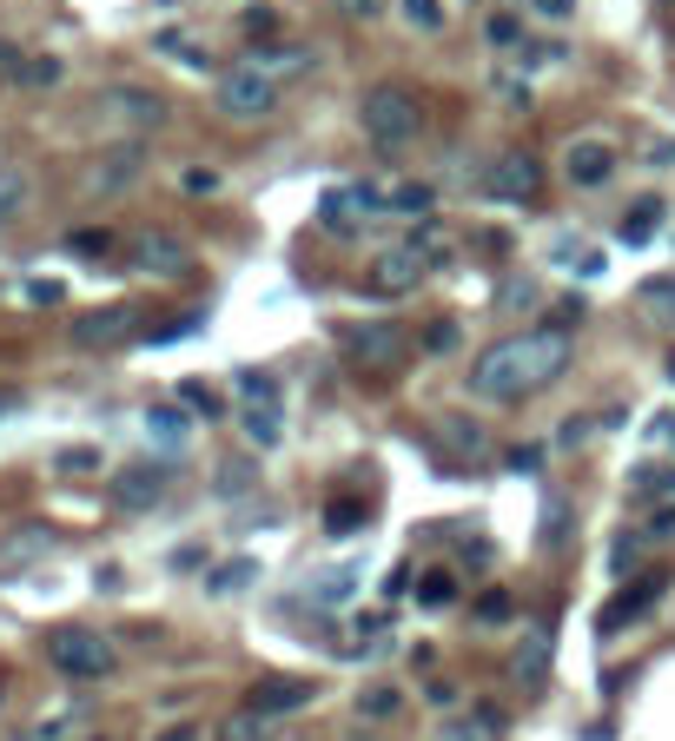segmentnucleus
I'll use <instances>...</instances> for the list:
<instances>
[{
	"instance_id": "obj_17",
	"label": "nucleus",
	"mask_w": 675,
	"mask_h": 741,
	"mask_svg": "<svg viewBox=\"0 0 675 741\" xmlns=\"http://www.w3.org/2000/svg\"><path fill=\"white\" fill-rule=\"evenodd\" d=\"M510 676L524 682V689H537L544 676H550V629L537 623L530 636H524V649H517V663H510Z\"/></svg>"
},
{
	"instance_id": "obj_46",
	"label": "nucleus",
	"mask_w": 675,
	"mask_h": 741,
	"mask_svg": "<svg viewBox=\"0 0 675 741\" xmlns=\"http://www.w3.org/2000/svg\"><path fill=\"white\" fill-rule=\"evenodd\" d=\"M530 13H544V20H570L577 13V0H524Z\"/></svg>"
},
{
	"instance_id": "obj_15",
	"label": "nucleus",
	"mask_w": 675,
	"mask_h": 741,
	"mask_svg": "<svg viewBox=\"0 0 675 741\" xmlns=\"http://www.w3.org/2000/svg\"><path fill=\"white\" fill-rule=\"evenodd\" d=\"M663 590H669V576H643L636 590H623V596H616V603L603 610V636H616L623 623H636V616H643V610H650V603H656Z\"/></svg>"
},
{
	"instance_id": "obj_5",
	"label": "nucleus",
	"mask_w": 675,
	"mask_h": 741,
	"mask_svg": "<svg viewBox=\"0 0 675 741\" xmlns=\"http://www.w3.org/2000/svg\"><path fill=\"white\" fill-rule=\"evenodd\" d=\"M219 113L225 119H272L278 113V80L259 73L252 60L232 66V73H219Z\"/></svg>"
},
{
	"instance_id": "obj_33",
	"label": "nucleus",
	"mask_w": 675,
	"mask_h": 741,
	"mask_svg": "<svg viewBox=\"0 0 675 741\" xmlns=\"http://www.w3.org/2000/svg\"><path fill=\"white\" fill-rule=\"evenodd\" d=\"M451 596H457V583H451V576H444V570H431V576H424V583H418V603H424V610H444V603H451Z\"/></svg>"
},
{
	"instance_id": "obj_13",
	"label": "nucleus",
	"mask_w": 675,
	"mask_h": 741,
	"mask_svg": "<svg viewBox=\"0 0 675 741\" xmlns=\"http://www.w3.org/2000/svg\"><path fill=\"white\" fill-rule=\"evenodd\" d=\"M166 484H172L166 464H126V470L113 477V504H119V510H152V504L166 497Z\"/></svg>"
},
{
	"instance_id": "obj_35",
	"label": "nucleus",
	"mask_w": 675,
	"mask_h": 741,
	"mask_svg": "<svg viewBox=\"0 0 675 741\" xmlns=\"http://www.w3.org/2000/svg\"><path fill=\"white\" fill-rule=\"evenodd\" d=\"M491 93H497L504 106H524V113H530V80H510V73H497V80H491Z\"/></svg>"
},
{
	"instance_id": "obj_36",
	"label": "nucleus",
	"mask_w": 675,
	"mask_h": 741,
	"mask_svg": "<svg viewBox=\"0 0 675 741\" xmlns=\"http://www.w3.org/2000/svg\"><path fill=\"white\" fill-rule=\"evenodd\" d=\"M60 470L66 477H86V470H99V451L93 444H73V451H60Z\"/></svg>"
},
{
	"instance_id": "obj_19",
	"label": "nucleus",
	"mask_w": 675,
	"mask_h": 741,
	"mask_svg": "<svg viewBox=\"0 0 675 741\" xmlns=\"http://www.w3.org/2000/svg\"><path fill=\"white\" fill-rule=\"evenodd\" d=\"M27 199H33V179H27L13 159H0V225H7V219H20V212H27Z\"/></svg>"
},
{
	"instance_id": "obj_34",
	"label": "nucleus",
	"mask_w": 675,
	"mask_h": 741,
	"mask_svg": "<svg viewBox=\"0 0 675 741\" xmlns=\"http://www.w3.org/2000/svg\"><path fill=\"white\" fill-rule=\"evenodd\" d=\"M179 404H186V411H199V417H219V398H212L199 378H186V384H179Z\"/></svg>"
},
{
	"instance_id": "obj_24",
	"label": "nucleus",
	"mask_w": 675,
	"mask_h": 741,
	"mask_svg": "<svg viewBox=\"0 0 675 741\" xmlns=\"http://www.w3.org/2000/svg\"><path fill=\"white\" fill-rule=\"evenodd\" d=\"M384 212H404V219H431V186H391L384 192Z\"/></svg>"
},
{
	"instance_id": "obj_39",
	"label": "nucleus",
	"mask_w": 675,
	"mask_h": 741,
	"mask_svg": "<svg viewBox=\"0 0 675 741\" xmlns=\"http://www.w3.org/2000/svg\"><path fill=\"white\" fill-rule=\"evenodd\" d=\"M179 186L199 199V192H219V172H212V166H186V172H179Z\"/></svg>"
},
{
	"instance_id": "obj_4",
	"label": "nucleus",
	"mask_w": 675,
	"mask_h": 741,
	"mask_svg": "<svg viewBox=\"0 0 675 741\" xmlns=\"http://www.w3.org/2000/svg\"><path fill=\"white\" fill-rule=\"evenodd\" d=\"M477 192L497 199V205H530V199L544 192V166H537V152H517V146L491 152V166L477 172Z\"/></svg>"
},
{
	"instance_id": "obj_32",
	"label": "nucleus",
	"mask_w": 675,
	"mask_h": 741,
	"mask_svg": "<svg viewBox=\"0 0 675 741\" xmlns=\"http://www.w3.org/2000/svg\"><path fill=\"white\" fill-rule=\"evenodd\" d=\"M358 523H365V510H358V504H351V497H338V504H331V510H325V530H331V537H351V530H358Z\"/></svg>"
},
{
	"instance_id": "obj_41",
	"label": "nucleus",
	"mask_w": 675,
	"mask_h": 741,
	"mask_svg": "<svg viewBox=\"0 0 675 741\" xmlns=\"http://www.w3.org/2000/svg\"><path fill=\"white\" fill-rule=\"evenodd\" d=\"M563 517H570V510H563V497H550V504H544V543H550V550L563 543Z\"/></svg>"
},
{
	"instance_id": "obj_22",
	"label": "nucleus",
	"mask_w": 675,
	"mask_h": 741,
	"mask_svg": "<svg viewBox=\"0 0 675 741\" xmlns=\"http://www.w3.org/2000/svg\"><path fill=\"white\" fill-rule=\"evenodd\" d=\"M239 424H245V437H252L259 451H272V444L285 437V424H278V404H245V411H239Z\"/></svg>"
},
{
	"instance_id": "obj_37",
	"label": "nucleus",
	"mask_w": 675,
	"mask_h": 741,
	"mask_svg": "<svg viewBox=\"0 0 675 741\" xmlns=\"http://www.w3.org/2000/svg\"><path fill=\"white\" fill-rule=\"evenodd\" d=\"M477 623H510V596L504 590H484L477 596Z\"/></svg>"
},
{
	"instance_id": "obj_48",
	"label": "nucleus",
	"mask_w": 675,
	"mask_h": 741,
	"mask_svg": "<svg viewBox=\"0 0 675 741\" xmlns=\"http://www.w3.org/2000/svg\"><path fill=\"white\" fill-rule=\"evenodd\" d=\"M345 590H351V570H331V576H325V583H318V596H331V603H338V596H345Z\"/></svg>"
},
{
	"instance_id": "obj_38",
	"label": "nucleus",
	"mask_w": 675,
	"mask_h": 741,
	"mask_svg": "<svg viewBox=\"0 0 675 741\" xmlns=\"http://www.w3.org/2000/svg\"><path fill=\"white\" fill-rule=\"evenodd\" d=\"M20 80H27V86H53V80H60V60H46V53H40V60H27V66H20Z\"/></svg>"
},
{
	"instance_id": "obj_49",
	"label": "nucleus",
	"mask_w": 675,
	"mask_h": 741,
	"mask_svg": "<svg viewBox=\"0 0 675 741\" xmlns=\"http://www.w3.org/2000/svg\"><path fill=\"white\" fill-rule=\"evenodd\" d=\"M106 245H113L106 232H73V252H106Z\"/></svg>"
},
{
	"instance_id": "obj_23",
	"label": "nucleus",
	"mask_w": 675,
	"mask_h": 741,
	"mask_svg": "<svg viewBox=\"0 0 675 741\" xmlns=\"http://www.w3.org/2000/svg\"><path fill=\"white\" fill-rule=\"evenodd\" d=\"M398 20L411 27V33H444V0H398Z\"/></svg>"
},
{
	"instance_id": "obj_18",
	"label": "nucleus",
	"mask_w": 675,
	"mask_h": 741,
	"mask_svg": "<svg viewBox=\"0 0 675 741\" xmlns=\"http://www.w3.org/2000/svg\"><path fill=\"white\" fill-rule=\"evenodd\" d=\"M656 232H663V199H636V205L616 219V239H623V245H650Z\"/></svg>"
},
{
	"instance_id": "obj_16",
	"label": "nucleus",
	"mask_w": 675,
	"mask_h": 741,
	"mask_svg": "<svg viewBox=\"0 0 675 741\" xmlns=\"http://www.w3.org/2000/svg\"><path fill=\"white\" fill-rule=\"evenodd\" d=\"M146 437H152L159 451H186V444H192V417H186L179 404H152V411H146Z\"/></svg>"
},
{
	"instance_id": "obj_29",
	"label": "nucleus",
	"mask_w": 675,
	"mask_h": 741,
	"mask_svg": "<svg viewBox=\"0 0 675 741\" xmlns=\"http://www.w3.org/2000/svg\"><path fill=\"white\" fill-rule=\"evenodd\" d=\"M265 735H272V722H265V716H252V709H239V716L219 729V741H265Z\"/></svg>"
},
{
	"instance_id": "obj_11",
	"label": "nucleus",
	"mask_w": 675,
	"mask_h": 741,
	"mask_svg": "<svg viewBox=\"0 0 675 741\" xmlns=\"http://www.w3.org/2000/svg\"><path fill=\"white\" fill-rule=\"evenodd\" d=\"M312 682H298V676H265L252 696H245V709L252 716H265V722H278V716H298V709H312Z\"/></svg>"
},
{
	"instance_id": "obj_43",
	"label": "nucleus",
	"mask_w": 675,
	"mask_h": 741,
	"mask_svg": "<svg viewBox=\"0 0 675 741\" xmlns=\"http://www.w3.org/2000/svg\"><path fill=\"white\" fill-rule=\"evenodd\" d=\"M504 464H510V470H517V477H530V470H537V464H544V451H537V444H524V451H510V457H504Z\"/></svg>"
},
{
	"instance_id": "obj_6",
	"label": "nucleus",
	"mask_w": 675,
	"mask_h": 741,
	"mask_svg": "<svg viewBox=\"0 0 675 741\" xmlns=\"http://www.w3.org/2000/svg\"><path fill=\"white\" fill-rule=\"evenodd\" d=\"M126 258H133V272H146V278H186V272H192V245H186L179 232H133V239H126Z\"/></svg>"
},
{
	"instance_id": "obj_42",
	"label": "nucleus",
	"mask_w": 675,
	"mask_h": 741,
	"mask_svg": "<svg viewBox=\"0 0 675 741\" xmlns=\"http://www.w3.org/2000/svg\"><path fill=\"white\" fill-rule=\"evenodd\" d=\"M570 325H583V305H577V298H563V305L550 311V331H563V338H570Z\"/></svg>"
},
{
	"instance_id": "obj_10",
	"label": "nucleus",
	"mask_w": 675,
	"mask_h": 741,
	"mask_svg": "<svg viewBox=\"0 0 675 741\" xmlns=\"http://www.w3.org/2000/svg\"><path fill=\"white\" fill-rule=\"evenodd\" d=\"M133 325H139V311H133V305H99V311H80V318H73V345L106 351V345H126V338H133Z\"/></svg>"
},
{
	"instance_id": "obj_8",
	"label": "nucleus",
	"mask_w": 675,
	"mask_h": 741,
	"mask_svg": "<svg viewBox=\"0 0 675 741\" xmlns=\"http://www.w3.org/2000/svg\"><path fill=\"white\" fill-rule=\"evenodd\" d=\"M424 272H431V265H424L411 245H391V252H378V258H371L365 292H371V298H411V292L424 285Z\"/></svg>"
},
{
	"instance_id": "obj_2",
	"label": "nucleus",
	"mask_w": 675,
	"mask_h": 741,
	"mask_svg": "<svg viewBox=\"0 0 675 741\" xmlns=\"http://www.w3.org/2000/svg\"><path fill=\"white\" fill-rule=\"evenodd\" d=\"M358 126H365L384 152H398V146H411V139H418L424 106H418V93H411V86L384 80V86H365V99H358Z\"/></svg>"
},
{
	"instance_id": "obj_45",
	"label": "nucleus",
	"mask_w": 675,
	"mask_h": 741,
	"mask_svg": "<svg viewBox=\"0 0 675 741\" xmlns=\"http://www.w3.org/2000/svg\"><path fill=\"white\" fill-rule=\"evenodd\" d=\"M20 66H27V53L13 40H0V80H20Z\"/></svg>"
},
{
	"instance_id": "obj_25",
	"label": "nucleus",
	"mask_w": 675,
	"mask_h": 741,
	"mask_svg": "<svg viewBox=\"0 0 675 741\" xmlns=\"http://www.w3.org/2000/svg\"><path fill=\"white\" fill-rule=\"evenodd\" d=\"M252 576H259V563H252V557H232V563H219V570L205 576V590H212V596H232V590H245Z\"/></svg>"
},
{
	"instance_id": "obj_52",
	"label": "nucleus",
	"mask_w": 675,
	"mask_h": 741,
	"mask_svg": "<svg viewBox=\"0 0 675 741\" xmlns=\"http://www.w3.org/2000/svg\"><path fill=\"white\" fill-rule=\"evenodd\" d=\"M669 384H675V358H669Z\"/></svg>"
},
{
	"instance_id": "obj_28",
	"label": "nucleus",
	"mask_w": 675,
	"mask_h": 741,
	"mask_svg": "<svg viewBox=\"0 0 675 741\" xmlns=\"http://www.w3.org/2000/svg\"><path fill=\"white\" fill-rule=\"evenodd\" d=\"M497 729H504V716H497V709H477V722L444 729V741H497Z\"/></svg>"
},
{
	"instance_id": "obj_50",
	"label": "nucleus",
	"mask_w": 675,
	"mask_h": 741,
	"mask_svg": "<svg viewBox=\"0 0 675 741\" xmlns=\"http://www.w3.org/2000/svg\"><path fill=\"white\" fill-rule=\"evenodd\" d=\"M152 741H205V735H199L192 722H172V729H159V735H152Z\"/></svg>"
},
{
	"instance_id": "obj_9",
	"label": "nucleus",
	"mask_w": 675,
	"mask_h": 741,
	"mask_svg": "<svg viewBox=\"0 0 675 741\" xmlns=\"http://www.w3.org/2000/svg\"><path fill=\"white\" fill-rule=\"evenodd\" d=\"M563 179L583 186V192H590V186H610V179H616V146H610V139H570V146H563Z\"/></svg>"
},
{
	"instance_id": "obj_20",
	"label": "nucleus",
	"mask_w": 675,
	"mask_h": 741,
	"mask_svg": "<svg viewBox=\"0 0 675 741\" xmlns=\"http://www.w3.org/2000/svg\"><path fill=\"white\" fill-rule=\"evenodd\" d=\"M636 305H643V318H650V325H675V272L650 278V285L636 292Z\"/></svg>"
},
{
	"instance_id": "obj_1",
	"label": "nucleus",
	"mask_w": 675,
	"mask_h": 741,
	"mask_svg": "<svg viewBox=\"0 0 675 741\" xmlns=\"http://www.w3.org/2000/svg\"><path fill=\"white\" fill-rule=\"evenodd\" d=\"M563 371H570V338L550 331V325H537V331H524V338L491 345V351L471 364V398H484V404H517V398L550 391Z\"/></svg>"
},
{
	"instance_id": "obj_26",
	"label": "nucleus",
	"mask_w": 675,
	"mask_h": 741,
	"mask_svg": "<svg viewBox=\"0 0 675 741\" xmlns=\"http://www.w3.org/2000/svg\"><path fill=\"white\" fill-rule=\"evenodd\" d=\"M484 40H491V46H504V53H524V46H530L517 13H491V20H484Z\"/></svg>"
},
{
	"instance_id": "obj_27",
	"label": "nucleus",
	"mask_w": 675,
	"mask_h": 741,
	"mask_svg": "<svg viewBox=\"0 0 675 741\" xmlns=\"http://www.w3.org/2000/svg\"><path fill=\"white\" fill-rule=\"evenodd\" d=\"M398 702H404V696L378 682V689H365V696H358V716H365V722H391V716H398Z\"/></svg>"
},
{
	"instance_id": "obj_21",
	"label": "nucleus",
	"mask_w": 675,
	"mask_h": 741,
	"mask_svg": "<svg viewBox=\"0 0 675 741\" xmlns=\"http://www.w3.org/2000/svg\"><path fill=\"white\" fill-rule=\"evenodd\" d=\"M318 219L331 225V232H351L365 212H358V199H351V186H325V199H318Z\"/></svg>"
},
{
	"instance_id": "obj_47",
	"label": "nucleus",
	"mask_w": 675,
	"mask_h": 741,
	"mask_svg": "<svg viewBox=\"0 0 675 741\" xmlns=\"http://www.w3.org/2000/svg\"><path fill=\"white\" fill-rule=\"evenodd\" d=\"M27 298H33V305H60V285H53V278H33Z\"/></svg>"
},
{
	"instance_id": "obj_51",
	"label": "nucleus",
	"mask_w": 675,
	"mask_h": 741,
	"mask_svg": "<svg viewBox=\"0 0 675 741\" xmlns=\"http://www.w3.org/2000/svg\"><path fill=\"white\" fill-rule=\"evenodd\" d=\"M338 7H345V13H378L384 0H338Z\"/></svg>"
},
{
	"instance_id": "obj_30",
	"label": "nucleus",
	"mask_w": 675,
	"mask_h": 741,
	"mask_svg": "<svg viewBox=\"0 0 675 741\" xmlns=\"http://www.w3.org/2000/svg\"><path fill=\"white\" fill-rule=\"evenodd\" d=\"M636 537H643V543H669V537H675V497H669V504H656V510L643 517V530H636Z\"/></svg>"
},
{
	"instance_id": "obj_12",
	"label": "nucleus",
	"mask_w": 675,
	"mask_h": 741,
	"mask_svg": "<svg viewBox=\"0 0 675 741\" xmlns=\"http://www.w3.org/2000/svg\"><path fill=\"white\" fill-rule=\"evenodd\" d=\"M139 172H146V146H139V139H119V146H106V152L93 159L86 186H93V192H119V186H133Z\"/></svg>"
},
{
	"instance_id": "obj_40",
	"label": "nucleus",
	"mask_w": 675,
	"mask_h": 741,
	"mask_svg": "<svg viewBox=\"0 0 675 741\" xmlns=\"http://www.w3.org/2000/svg\"><path fill=\"white\" fill-rule=\"evenodd\" d=\"M451 444H457V451H464V457H484V451H491V444H484V431H477V424H451Z\"/></svg>"
},
{
	"instance_id": "obj_3",
	"label": "nucleus",
	"mask_w": 675,
	"mask_h": 741,
	"mask_svg": "<svg viewBox=\"0 0 675 741\" xmlns=\"http://www.w3.org/2000/svg\"><path fill=\"white\" fill-rule=\"evenodd\" d=\"M46 663H53L60 676H73V682H106V676L119 669V649H113L99 629L66 623V629H53V636H46Z\"/></svg>"
},
{
	"instance_id": "obj_31",
	"label": "nucleus",
	"mask_w": 675,
	"mask_h": 741,
	"mask_svg": "<svg viewBox=\"0 0 675 741\" xmlns=\"http://www.w3.org/2000/svg\"><path fill=\"white\" fill-rule=\"evenodd\" d=\"M239 398H245V404H278V384H272L265 371H239Z\"/></svg>"
},
{
	"instance_id": "obj_14",
	"label": "nucleus",
	"mask_w": 675,
	"mask_h": 741,
	"mask_svg": "<svg viewBox=\"0 0 675 741\" xmlns=\"http://www.w3.org/2000/svg\"><path fill=\"white\" fill-rule=\"evenodd\" d=\"M99 106H106V119L139 126V133L166 119V99H159V93H146V86H106V93H99Z\"/></svg>"
},
{
	"instance_id": "obj_44",
	"label": "nucleus",
	"mask_w": 675,
	"mask_h": 741,
	"mask_svg": "<svg viewBox=\"0 0 675 741\" xmlns=\"http://www.w3.org/2000/svg\"><path fill=\"white\" fill-rule=\"evenodd\" d=\"M245 484H252V464H225V470H219V490H225V497L245 490Z\"/></svg>"
},
{
	"instance_id": "obj_7",
	"label": "nucleus",
	"mask_w": 675,
	"mask_h": 741,
	"mask_svg": "<svg viewBox=\"0 0 675 741\" xmlns=\"http://www.w3.org/2000/svg\"><path fill=\"white\" fill-rule=\"evenodd\" d=\"M345 351H351V364H371V371H398L404 358H411V331L404 325H351L345 331Z\"/></svg>"
}]
</instances>
